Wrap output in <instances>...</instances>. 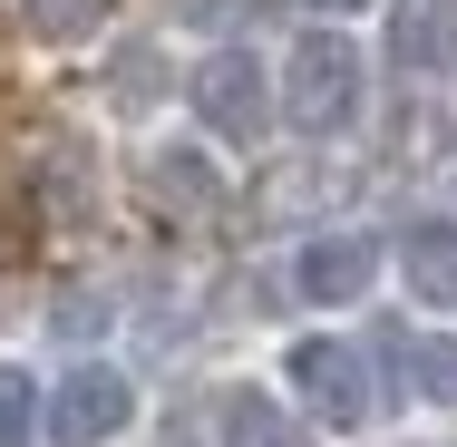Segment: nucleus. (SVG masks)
Segmentation results:
<instances>
[{
  "label": "nucleus",
  "instance_id": "obj_1",
  "mask_svg": "<svg viewBox=\"0 0 457 447\" xmlns=\"http://www.w3.org/2000/svg\"><path fill=\"white\" fill-rule=\"evenodd\" d=\"M282 107H292V127H302V137H331V127L361 107V49H351L341 29H312V39H292Z\"/></svg>",
  "mask_w": 457,
  "mask_h": 447
},
{
  "label": "nucleus",
  "instance_id": "obj_2",
  "mask_svg": "<svg viewBox=\"0 0 457 447\" xmlns=\"http://www.w3.org/2000/svg\"><path fill=\"white\" fill-rule=\"evenodd\" d=\"M185 97H195V117L224 137V146H263V127H273V97H263V69L244 59V49H214L195 79H185Z\"/></svg>",
  "mask_w": 457,
  "mask_h": 447
},
{
  "label": "nucleus",
  "instance_id": "obj_3",
  "mask_svg": "<svg viewBox=\"0 0 457 447\" xmlns=\"http://www.w3.org/2000/svg\"><path fill=\"white\" fill-rule=\"evenodd\" d=\"M137 418V389L107 369V360H79L59 389H49V447H107Z\"/></svg>",
  "mask_w": 457,
  "mask_h": 447
},
{
  "label": "nucleus",
  "instance_id": "obj_4",
  "mask_svg": "<svg viewBox=\"0 0 457 447\" xmlns=\"http://www.w3.org/2000/svg\"><path fill=\"white\" fill-rule=\"evenodd\" d=\"M292 389H302V409L312 418H331V428H361L370 409V360L351 341H292Z\"/></svg>",
  "mask_w": 457,
  "mask_h": 447
},
{
  "label": "nucleus",
  "instance_id": "obj_5",
  "mask_svg": "<svg viewBox=\"0 0 457 447\" xmlns=\"http://www.w3.org/2000/svg\"><path fill=\"white\" fill-rule=\"evenodd\" d=\"M370 282H379V234H312V244H302V263H292V292H302L312 311L361 302Z\"/></svg>",
  "mask_w": 457,
  "mask_h": 447
},
{
  "label": "nucleus",
  "instance_id": "obj_6",
  "mask_svg": "<svg viewBox=\"0 0 457 447\" xmlns=\"http://www.w3.org/2000/svg\"><path fill=\"white\" fill-rule=\"evenodd\" d=\"M399 272H409V292L428 302V311H457V224H409L399 234Z\"/></svg>",
  "mask_w": 457,
  "mask_h": 447
},
{
  "label": "nucleus",
  "instance_id": "obj_7",
  "mask_svg": "<svg viewBox=\"0 0 457 447\" xmlns=\"http://www.w3.org/2000/svg\"><path fill=\"white\" fill-rule=\"evenodd\" d=\"M389 59L399 69H457V0H399Z\"/></svg>",
  "mask_w": 457,
  "mask_h": 447
},
{
  "label": "nucleus",
  "instance_id": "obj_8",
  "mask_svg": "<svg viewBox=\"0 0 457 447\" xmlns=\"http://www.w3.org/2000/svg\"><path fill=\"white\" fill-rule=\"evenodd\" d=\"M146 204H166V214H214L224 185H214V166H204L195 146H156V156H146Z\"/></svg>",
  "mask_w": 457,
  "mask_h": 447
},
{
  "label": "nucleus",
  "instance_id": "obj_9",
  "mask_svg": "<svg viewBox=\"0 0 457 447\" xmlns=\"http://www.w3.org/2000/svg\"><path fill=\"white\" fill-rule=\"evenodd\" d=\"M214 428H224V447H302V428H292V409L273 389H224Z\"/></svg>",
  "mask_w": 457,
  "mask_h": 447
},
{
  "label": "nucleus",
  "instance_id": "obj_10",
  "mask_svg": "<svg viewBox=\"0 0 457 447\" xmlns=\"http://www.w3.org/2000/svg\"><path fill=\"white\" fill-rule=\"evenodd\" d=\"M20 20L39 39H88L97 20H107V0H20Z\"/></svg>",
  "mask_w": 457,
  "mask_h": 447
},
{
  "label": "nucleus",
  "instance_id": "obj_11",
  "mask_svg": "<svg viewBox=\"0 0 457 447\" xmlns=\"http://www.w3.org/2000/svg\"><path fill=\"white\" fill-rule=\"evenodd\" d=\"M409 369H419V389H428L438 409H457V331H438V341H409Z\"/></svg>",
  "mask_w": 457,
  "mask_h": 447
},
{
  "label": "nucleus",
  "instance_id": "obj_12",
  "mask_svg": "<svg viewBox=\"0 0 457 447\" xmlns=\"http://www.w3.org/2000/svg\"><path fill=\"white\" fill-rule=\"evenodd\" d=\"M29 418H39V389L20 360H0V447H29Z\"/></svg>",
  "mask_w": 457,
  "mask_h": 447
},
{
  "label": "nucleus",
  "instance_id": "obj_13",
  "mask_svg": "<svg viewBox=\"0 0 457 447\" xmlns=\"http://www.w3.org/2000/svg\"><path fill=\"white\" fill-rule=\"evenodd\" d=\"M117 97H127V107L166 97V59H156V49H127V59H117Z\"/></svg>",
  "mask_w": 457,
  "mask_h": 447
},
{
  "label": "nucleus",
  "instance_id": "obj_14",
  "mask_svg": "<svg viewBox=\"0 0 457 447\" xmlns=\"http://www.w3.org/2000/svg\"><path fill=\"white\" fill-rule=\"evenodd\" d=\"M195 29H224V20H244V0H176Z\"/></svg>",
  "mask_w": 457,
  "mask_h": 447
},
{
  "label": "nucleus",
  "instance_id": "obj_15",
  "mask_svg": "<svg viewBox=\"0 0 457 447\" xmlns=\"http://www.w3.org/2000/svg\"><path fill=\"white\" fill-rule=\"evenodd\" d=\"M321 10H361V0H321Z\"/></svg>",
  "mask_w": 457,
  "mask_h": 447
}]
</instances>
